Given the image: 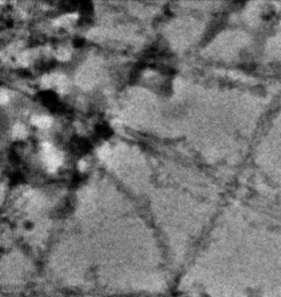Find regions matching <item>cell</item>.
<instances>
[{"mask_svg":"<svg viewBox=\"0 0 281 297\" xmlns=\"http://www.w3.org/2000/svg\"><path fill=\"white\" fill-rule=\"evenodd\" d=\"M42 149H43V159H44L45 165L48 166L49 171L53 172L62 163L61 155L53 149V145H50L49 143H43Z\"/></svg>","mask_w":281,"mask_h":297,"instance_id":"6da1fadb","label":"cell"},{"mask_svg":"<svg viewBox=\"0 0 281 297\" xmlns=\"http://www.w3.org/2000/svg\"><path fill=\"white\" fill-rule=\"evenodd\" d=\"M32 122L35 126H38V128H41V129H47V128H49L51 126L53 120L48 117V116H33L32 117Z\"/></svg>","mask_w":281,"mask_h":297,"instance_id":"7a4b0ae2","label":"cell"},{"mask_svg":"<svg viewBox=\"0 0 281 297\" xmlns=\"http://www.w3.org/2000/svg\"><path fill=\"white\" fill-rule=\"evenodd\" d=\"M12 135H13V137H14V138L22 139V138H25L26 136H27V130H26V128L22 126V124L18 123V124H15V126H13Z\"/></svg>","mask_w":281,"mask_h":297,"instance_id":"3957f363","label":"cell"},{"mask_svg":"<svg viewBox=\"0 0 281 297\" xmlns=\"http://www.w3.org/2000/svg\"><path fill=\"white\" fill-rule=\"evenodd\" d=\"M98 155L101 159H106L109 155V149H108V145H103L102 147H100L98 150Z\"/></svg>","mask_w":281,"mask_h":297,"instance_id":"277c9868","label":"cell"},{"mask_svg":"<svg viewBox=\"0 0 281 297\" xmlns=\"http://www.w3.org/2000/svg\"><path fill=\"white\" fill-rule=\"evenodd\" d=\"M57 57H58V59H61V61H66V59H69L70 58V52L66 49H61L59 51H58Z\"/></svg>","mask_w":281,"mask_h":297,"instance_id":"5b68a950","label":"cell"},{"mask_svg":"<svg viewBox=\"0 0 281 297\" xmlns=\"http://www.w3.org/2000/svg\"><path fill=\"white\" fill-rule=\"evenodd\" d=\"M8 101V94L5 91H1V103H6Z\"/></svg>","mask_w":281,"mask_h":297,"instance_id":"8992f818","label":"cell"},{"mask_svg":"<svg viewBox=\"0 0 281 297\" xmlns=\"http://www.w3.org/2000/svg\"><path fill=\"white\" fill-rule=\"evenodd\" d=\"M85 167H86L85 161H83V160H82V161H79V168H80V170H84Z\"/></svg>","mask_w":281,"mask_h":297,"instance_id":"52a82bcc","label":"cell"}]
</instances>
